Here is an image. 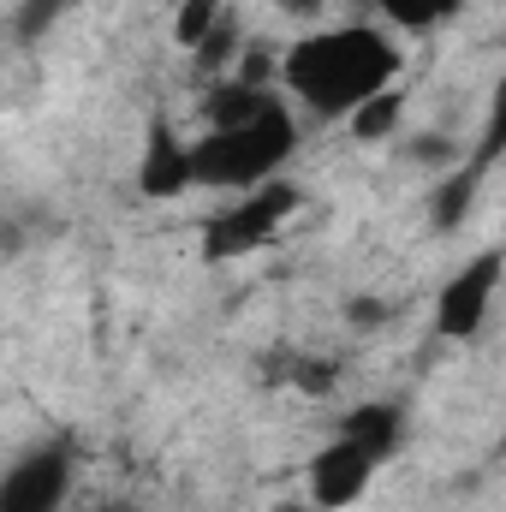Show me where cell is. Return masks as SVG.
<instances>
[{
	"label": "cell",
	"instance_id": "obj_1",
	"mask_svg": "<svg viewBox=\"0 0 506 512\" xmlns=\"http://www.w3.org/2000/svg\"><path fill=\"white\" fill-rule=\"evenodd\" d=\"M286 90L316 114V120H346L358 102H370L399 78V48L381 36L376 24H334L286 48L280 60Z\"/></svg>",
	"mask_w": 506,
	"mask_h": 512
},
{
	"label": "cell",
	"instance_id": "obj_2",
	"mask_svg": "<svg viewBox=\"0 0 506 512\" xmlns=\"http://www.w3.org/2000/svg\"><path fill=\"white\" fill-rule=\"evenodd\" d=\"M298 126L286 114L280 96H268L233 126H209L203 143H191V179L197 185H221V191H251L262 179L280 173V161L292 155Z\"/></svg>",
	"mask_w": 506,
	"mask_h": 512
},
{
	"label": "cell",
	"instance_id": "obj_3",
	"mask_svg": "<svg viewBox=\"0 0 506 512\" xmlns=\"http://www.w3.org/2000/svg\"><path fill=\"white\" fill-rule=\"evenodd\" d=\"M298 209V191L286 185V179H262L251 185L233 209H221V221L209 227V256H245L256 245H268L280 227H286V215Z\"/></svg>",
	"mask_w": 506,
	"mask_h": 512
},
{
	"label": "cell",
	"instance_id": "obj_4",
	"mask_svg": "<svg viewBox=\"0 0 506 512\" xmlns=\"http://www.w3.org/2000/svg\"><path fill=\"white\" fill-rule=\"evenodd\" d=\"M495 286H501V256L495 251H483L477 262H465V268L441 286V304H435V328H441V340H471V334L489 322Z\"/></svg>",
	"mask_w": 506,
	"mask_h": 512
},
{
	"label": "cell",
	"instance_id": "obj_5",
	"mask_svg": "<svg viewBox=\"0 0 506 512\" xmlns=\"http://www.w3.org/2000/svg\"><path fill=\"white\" fill-rule=\"evenodd\" d=\"M72 489V453L66 447H36L0 477V512H60Z\"/></svg>",
	"mask_w": 506,
	"mask_h": 512
},
{
	"label": "cell",
	"instance_id": "obj_6",
	"mask_svg": "<svg viewBox=\"0 0 506 512\" xmlns=\"http://www.w3.org/2000/svg\"><path fill=\"white\" fill-rule=\"evenodd\" d=\"M376 465L381 459L370 447H358L352 435L328 441V447L316 453V465H310V507H352V501L370 489Z\"/></svg>",
	"mask_w": 506,
	"mask_h": 512
},
{
	"label": "cell",
	"instance_id": "obj_7",
	"mask_svg": "<svg viewBox=\"0 0 506 512\" xmlns=\"http://www.w3.org/2000/svg\"><path fill=\"white\" fill-rule=\"evenodd\" d=\"M137 185H143V197H155V203L185 197V191L197 185V179H191V143H185L173 126H155V131H149V149H143Z\"/></svg>",
	"mask_w": 506,
	"mask_h": 512
},
{
	"label": "cell",
	"instance_id": "obj_8",
	"mask_svg": "<svg viewBox=\"0 0 506 512\" xmlns=\"http://www.w3.org/2000/svg\"><path fill=\"white\" fill-rule=\"evenodd\" d=\"M191 54H197V66H203V72H227V66L245 54V30H239L227 12H221V18H215V30H209V36H203Z\"/></svg>",
	"mask_w": 506,
	"mask_h": 512
},
{
	"label": "cell",
	"instance_id": "obj_9",
	"mask_svg": "<svg viewBox=\"0 0 506 512\" xmlns=\"http://www.w3.org/2000/svg\"><path fill=\"white\" fill-rule=\"evenodd\" d=\"M399 108H405V102H399V96H393V84H387V90H376L370 102H358V108H352V131H358L364 143H376V137H387V131L399 126Z\"/></svg>",
	"mask_w": 506,
	"mask_h": 512
},
{
	"label": "cell",
	"instance_id": "obj_10",
	"mask_svg": "<svg viewBox=\"0 0 506 512\" xmlns=\"http://www.w3.org/2000/svg\"><path fill=\"white\" fill-rule=\"evenodd\" d=\"M215 18H221V0H179V18H173V36L185 42V48H197L209 30H215Z\"/></svg>",
	"mask_w": 506,
	"mask_h": 512
},
{
	"label": "cell",
	"instance_id": "obj_11",
	"mask_svg": "<svg viewBox=\"0 0 506 512\" xmlns=\"http://www.w3.org/2000/svg\"><path fill=\"white\" fill-rule=\"evenodd\" d=\"M381 12L393 18V24H411V30H423V24H441L459 0H376Z\"/></svg>",
	"mask_w": 506,
	"mask_h": 512
},
{
	"label": "cell",
	"instance_id": "obj_12",
	"mask_svg": "<svg viewBox=\"0 0 506 512\" xmlns=\"http://www.w3.org/2000/svg\"><path fill=\"white\" fill-rule=\"evenodd\" d=\"M66 0H24V30H48Z\"/></svg>",
	"mask_w": 506,
	"mask_h": 512
},
{
	"label": "cell",
	"instance_id": "obj_13",
	"mask_svg": "<svg viewBox=\"0 0 506 512\" xmlns=\"http://www.w3.org/2000/svg\"><path fill=\"white\" fill-rule=\"evenodd\" d=\"M322 0H286V12H316Z\"/></svg>",
	"mask_w": 506,
	"mask_h": 512
},
{
	"label": "cell",
	"instance_id": "obj_14",
	"mask_svg": "<svg viewBox=\"0 0 506 512\" xmlns=\"http://www.w3.org/2000/svg\"><path fill=\"white\" fill-rule=\"evenodd\" d=\"M90 512H120V507H90Z\"/></svg>",
	"mask_w": 506,
	"mask_h": 512
}]
</instances>
